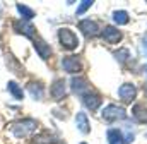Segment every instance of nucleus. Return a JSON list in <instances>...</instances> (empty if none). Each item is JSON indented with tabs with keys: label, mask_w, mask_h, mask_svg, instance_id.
Segmentation results:
<instances>
[{
	"label": "nucleus",
	"mask_w": 147,
	"mask_h": 144,
	"mask_svg": "<svg viewBox=\"0 0 147 144\" xmlns=\"http://www.w3.org/2000/svg\"><path fill=\"white\" fill-rule=\"evenodd\" d=\"M36 129H38V122L34 118H22V120H17L16 124H12L10 132H12L17 139H26V137H29Z\"/></svg>",
	"instance_id": "1"
},
{
	"label": "nucleus",
	"mask_w": 147,
	"mask_h": 144,
	"mask_svg": "<svg viewBox=\"0 0 147 144\" xmlns=\"http://www.w3.org/2000/svg\"><path fill=\"white\" fill-rule=\"evenodd\" d=\"M58 41H60V46L69 50V52H72L79 46V36L70 28H60L58 29Z\"/></svg>",
	"instance_id": "2"
},
{
	"label": "nucleus",
	"mask_w": 147,
	"mask_h": 144,
	"mask_svg": "<svg viewBox=\"0 0 147 144\" xmlns=\"http://www.w3.org/2000/svg\"><path fill=\"white\" fill-rule=\"evenodd\" d=\"M101 118L105 122H115V120H123L127 118V111L123 107L118 105H106L101 110Z\"/></svg>",
	"instance_id": "3"
},
{
	"label": "nucleus",
	"mask_w": 147,
	"mask_h": 144,
	"mask_svg": "<svg viewBox=\"0 0 147 144\" xmlns=\"http://www.w3.org/2000/svg\"><path fill=\"white\" fill-rule=\"evenodd\" d=\"M12 26H14V31H16L17 35H22V36H26V38H29V39H34L36 28H34L31 22L22 21V19H17V21H14Z\"/></svg>",
	"instance_id": "4"
},
{
	"label": "nucleus",
	"mask_w": 147,
	"mask_h": 144,
	"mask_svg": "<svg viewBox=\"0 0 147 144\" xmlns=\"http://www.w3.org/2000/svg\"><path fill=\"white\" fill-rule=\"evenodd\" d=\"M80 100H82V105L87 110H91V111H94V110H98V108L101 107V96L98 93H94L92 89L87 91L86 94H82Z\"/></svg>",
	"instance_id": "5"
},
{
	"label": "nucleus",
	"mask_w": 147,
	"mask_h": 144,
	"mask_svg": "<svg viewBox=\"0 0 147 144\" xmlns=\"http://www.w3.org/2000/svg\"><path fill=\"white\" fill-rule=\"evenodd\" d=\"M50 94H51V98L57 100V101L63 100L65 94H67V84H65V81H63V79H55V81L51 82V86H50Z\"/></svg>",
	"instance_id": "6"
},
{
	"label": "nucleus",
	"mask_w": 147,
	"mask_h": 144,
	"mask_svg": "<svg viewBox=\"0 0 147 144\" xmlns=\"http://www.w3.org/2000/svg\"><path fill=\"white\" fill-rule=\"evenodd\" d=\"M118 96H120V100L123 103H132V100H135V96H137V88L134 84H130V82H125V84L120 86Z\"/></svg>",
	"instance_id": "7"
},
{
	"label": "nucleus",
	"mask_w": 147,
	"mask_h": 144,
	"mask_svg": "<svg viewBox=\"0 0 147 144\" xmlns=\"http://www.w3.org/2000/svg\"><path fill=\"white\" fill-rule=\"evenodd\" d=\"M62 67H63V71L69 72V74H79V72L82 71V64H80V60L75 55L63 57L62 58Z\"/></svg>",
	"instance_id": "8"
},
{
	"label": "nucleus",
	"mask_w": 147,
	"mask_h": 144,
	"mask_svg": "<svg viewBox=\"0 0 147 144\" xmlns=\"http://www.w3.org/2000/svg\"><path fill=\"white\" fill-rule=\"evenodd\" d=\"M70 88H72V91L75 94H79V96H82V94H86L87 91H91V86H89V82L84 79V77H80V75H74L72 81H70Z\"/></svg>",
	"instance_id": "9"
},
{
	"label": "nucleus",
	"mask_w": 147,
	"mask_h": 144,
	"mask_svg": "<svg viewBox=\"0 0 147 144\" xmlns=\"http://www.w3.org/2000/svg\"><path fill=\"white\" fill-rule=\"evenodd\" d=\"M101 38L106 41V43H118V41H121V31H118V28H115V26H105V29L101 31Z\"/></svg>",
	"instance_id": "10"
},
{
	"label": "nucleus",
	"mask_w": 147,
	"mask_h": 144,
	"mask_svg": "<svg viewBox=\"0 0 147 144\" xmlns=\"http://www.w3.org/2000/svg\"><path fill=\"white\" fill-rule=\"evenodd\" d=\"M79 29H80L86 36H89V38H92V36H96L99 33L98 22H94V21H91V19H82V21H79Z\"/></svg>",
	"instance_id": "11"
},
{
	"label": "nucleus",
	"mask_w": 147,
	"mask_h": 144,
	"mask_svg": "<svg viewBox=\"0 0 147 144\" xmlns=\"http://www.w3.org/2000/svg\"><path fill=\"white\" fill-rule=\"evenodd\" d=\"M33 43H34V50H36V53L43 58V60H46V58L51 55V46H50L43 38H34Z\"/></svg>",
	"instance_id": "12"
},
{
	"label": "nucleus",
	"mask_w": 147,
	"mask_h": 144,
	"mask_svg": "<svg viewBox=\"0 0 147 144\" xmlns=\"http://www.w3.org/2000/svg\"><path fill=\"white\" fill-rule=\"evenodd\" d=\"M75 127L80 134H89L91 132V124H89V118L84 111H79L75 115Z\"/></svg>",
	"instance_id": "13"
},
{
	"label": "nucleus",
	"mask_w": 147,
	"mask_h": 144,
	"mask_svg": "<svg viewBox=\"0 0 147 144\" xmlns=\"http://www.w3.org/2000/svg\"><path fill=\"white\" fill-rule=\"evenodd\" d=\"M108 137V144H127L125 143V136L120 129H108L106 132Z\"/></svg>",
	"instance_id": "14"
},
{
	"label": "nucleus",
	"mask_w": 147,
	"mask_h": 144,
	"mask_svg": "<svg viewBox=\"0 0 147 144\" xmlns=\"http://www.w3.org/2000/svg\"><path fill=\"white\" fill-rule=\"evenodd\" d=\"M7 91L12 94V98H14V100H17V101L24 100V91H22V86H19L16 81H9V82H7Z\"/></svg>",
	"instance_id": "15"
},
{
	"label": "nucleus",
	"mask_w": 147,
	"mask_h": 144,
	"mask_svg": "<svg viewBox=\"0 0 147 144\" xmlns=\"http://www.w3.org/2000/svg\"><path fill=\"white\" fill-rule=\"evenodd\" d=\"M28 91H29V94L34 98V100H43V96H45V88L39 84V82H29L28 84Z\"/></svg>",
	"instance_id": "16"
},
{
	"label": "nucleus",
	"mask_w": 147,
	"mask_h": 144,
	"mask_svg": "<svg viewBox=\"0 0 147 144\" xmlns=\"http://www.w3.org/2000/svg\"><path fill=\"white\" fill-rule=\"evenodd\" d=\"M16 9H17V12L21 14V17H22V21H28V22H31V19L36 16V12L31 9V7H28V5H24V3H17L16 5Z\"/></svg>",
	"instance_id": "17"
},
{
	"label": "nucleus",
	"mask_w": 147,
	"mask_h": 144,
	"mask_svg": "<svg viewBox=\"0 0 147 144\" xmlns=\"http://www.w3.org/2000/svg\"><path fill=\"white\" fill-rule=\"evenodd\" d=\"M31 143L33 144H57V141H55V137L50 132H39V134H36L33 137Z\"/></svg>",
	"instance_id": "18"
},
{
	"label": "nucleus",
	"mask_w": 147,
	"mask_h": 144,
	"mask_svg": "<svg viewBox=\"0 0 147 144\" xmlns=\"http://www.w3.org/2000/svg\"><path fill=\"white\" fill-rule=\"evenodd\" d=\"M132 115L140 124H146L147 122V108L144 105H135V107L132 108Z\"/></svg>",
	"instance_id": "19"
},
{
	"label": "nucleus",
	"mask_w": 147,
	"mask_h": 144,
	"mask_svg": "<svg viewBox=\"0 0 147 144\" xmlns=\"http://www.w3.org/2000/svg\"><path fill=\"white\" fill-rule=\"evenodd\" d=\"M113 21H115L118 26H125V24H128V21H130L128 12H127V10H115V12H113Z\"/></svg>",
	"instance_id": "20"
},
{
	"label": "nucleus",
	"mask_w": 147,
	"mask_h": 144,
	"mask_svg": "<svg viewBox=\"0 0 147 144\" xmlns=\"http://www.w3.org/2000/svg\"><path fill=\"white\" fill-rule=\"evenodd\" d=\"M115 57H116V60H118V62L125 64V62L130 58V52H128L127 48H120L118 52H115Z\"/></svg>",
	"instance_id": "21"
},
{
	"label": "nucleus",
	"mask_w": 147,
	"mask_h": 144,
	"mask_svg": "<svg viewBox=\"0 0 147 144\" xmlns=\"http://www.w3.org/2000/svg\"><path fill=\"white\" fill-rule=\"evenodd\" d=\"M92 3H94L92 0H84V2H80V5L77 7V16H82L87 9H91V7H92Z\"/></svg>",
	"instance_id": "22"
},
{
	"label": "nucleus",
	"mask_w": 147,
	"mask_h": 144,
	"mask_svg": "<svg viewBox=\"0 0 147 144\" xmlns=\"http://www.w3.org/2000/svg\"><path fill=\"white\" fill-rule=\"evenodd\" d=\"M144 50H146V52H147V38H146V39H144Z\"/></svg>",
	"instance_id": "23"
},
{
	"label": "nucleus",
	"mask_w": 147,
	"mask_h": 144,
	"mask_svg": "<svg viewBox=\"0 0 147 144\" xmlns=\"http://www.w3.org/2000/svg\"><path fill=\"white\" fill-rule=\"evenodd\" d=\"M146 139H147V132H146Z\"/></svg>",
	"instance_id": "24"
},
{
	"label": "nucleus",
	"mask_w": 147,
	"mask_h": 144,
	"mask_svg": "<svg viewBox=\"0 0 147 144\" xmlns=\"http://www.w3.org/2000/svg\"><path fill=\"white\" fill-rule=\"evenodd\" d=\"M80 144H86V143H80Z\"/></svg>",
	"instance_id": "25"
}]
</instances>
